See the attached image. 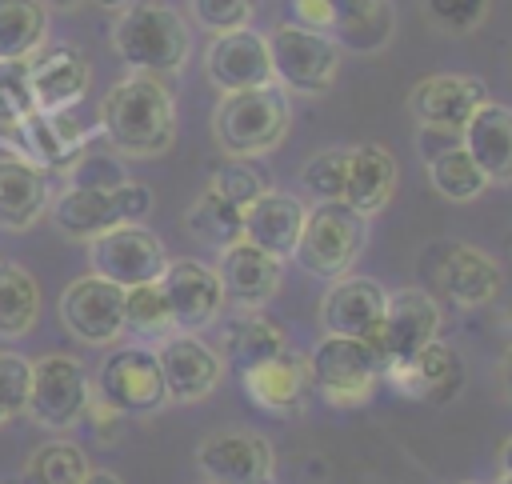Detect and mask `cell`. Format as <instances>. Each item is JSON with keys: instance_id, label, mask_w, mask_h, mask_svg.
Returning a JSON list of instances; mask_svg holds the SVG:
<instances>
[{"instance_id": "cell-2", "label": "cell", "mask_w": 512, "mask_h": 484, "mask_svg": "<svg viewBox=\"0 0 512 484\" xmlns=\"http://www.w3.org/2000/svg\"><path fill=\"white\" fill-rule=\"evenodd\" d=\"M108 40H112V52L132 72H148V76L180 72L192 52L188 20L176 8L156 0H132L128 8H120Z\"/></svg>"}, {"instance_id": "cell-22", "label": "cell", "mask_w": 512, "mask_h": 484, "mask_svg": "<svg viewBox=\"0 0 512 484\" xmlns=\"http://www.w3.org/2000/svg\"><path fill=\"white\" fill-rule=\"evenodd\" d=\"M244 392L256 408L276 412V416H296L304 412L308 396H312V372H308V356L284 348L272 360H260L252 368L240 372Z\"/></svg>"}, {"instance_id": "cell-32", "label": "cell", "mask_w": 512, "mask_h": 484, "mask_svg": "<svg viewBox=\"0 0 512 484\" xmlns=\"http://www.w3.org/2000/svg\"><path fill=\"white\" fill-rule=\"evenodd\" d=\"M184 228L208 244V248H232L236 240H244V208H236L232 200H224L212 184L192 200V208L184 212Z\"/></svg>"}, {"instance_id": "cell-42", "label": "cell", "mask_w": 512, "mask_h": 484, "mask_svg": "<svg viewBox=\"0 0 512 484\" xmlns=\"http://www.w3.org/2000/svg\"><path fill=\"white\" fill-rule=\"evenodd\" d=\"M212 188L224 196V200H232L236 208H248L268 184H264V176L248 164V160H236V156H228V164L212 176Z\"/></svg>"}, {"instance_id": "cell-3", "label": "cell", "mask_w": 512, "mask_h": 484, "mask_svg": "<svg viewBox=\"0 0 512 484\" xmlns=\"http://www.w3.org/2000/svg\"><path fill=\"white\" fill-rule=\"evenodd\" d=\"M288 124H292V104H288V92L280 84L224 92L216 112H212L216 144L236 160H252V156L272 152L288 136Z\"/></svg>"}, {"instance_id": "cell-9", "label": "cell", "mask_w": 512, "mask_h": 484, "mask_svg": "<svg viewBox=\"0 0 512 484\" xmlns=\"http://www.w3.org/2000/svg\"><path fill=\"white\" fill-rule=\"evenodd\" d=\"M88 400H92V380L76 356L48 352L32 360V388H28V408H24L32 424L64 432L80 424Z\"/></svg>"}, {"instance_id": "cell-30", "label": "cell", "mask_w": 512, "mask_h": 484, "mask_svg": "<svg viewBox=\"0 0 512 484\" xmlns=\"http://www.w3.org/2000/svg\"><path fill=\"white\" fill-rule=\"evenodd\" d=\"M288 348V332L280 320L264 316L260 308H236V316H228L224 332H220V352L224 360H232L240 372L260 364V360H272Z\"/></svg>"}, {"instance_id": "cell-1", "label": "cell", "mask_w": 512, "mask_h": 484, "mask_svg": "<svg viewBox=\"0 0 512 484\" xmlns=\"http://www.w3.org/2000/svg\"><path fill=\"white\" fill-rule=\"evenodd\" d=\"M100 136L120 156H160L176 140V100L160 76L128 72L100 100Z\"/></svg>"}, {"instance_id": "cell-13", "label": "cell", "mask_w": 512, "mask_h": 484, "mask_svg": "<svg viewBox=\"0 0 512 484\" xmlns=\"http://www.w3.org/2000/svg\"><path fill=\"white\" fill-rule=\"evenodd\" d=\"M60 320L80 344L108 348L124 336V288L88 272V276H80L64 288Z\"/></svg>"}, {"instance_id": "cell-31", "label": "cell", "mask_w": 512, "mask_h": 484, "mask_svg": "<svg viewBox=\"0 0 512 484\" xmlns=\"http://www.w3.org/2000/svg\"><path fill=\"white\" fill-rule=\"evenodd\" d=\"M36 316H40L36 276L16 260H0V336L4 340L28 336L36 328Z\"/></svg>"}, {"instance_id": "cell-18", "label": "cell", "mask_w": 512, "mask_h": 484, "mask_svg": "<svg viewBox=\"0 0 512 484\" xmlns=\"http://www.w3.org/2000/svg\"><path fill=\"white\" fill-rule=\"evenodd\" d=\"M12 132H16V144H20L44 172H68L72 160L88 148V140L100 132V124H96V128L80 124L76 108H60V112L36 108V112H28Z\"/></svg>"}, {"instance_id": "cell-6", "label": "cell", "mask_w": 512, "mask_h": 484, "mask_svg": "<svg viewBox=\"0 0 512 484\" xmlns=\"http://www.w3.org/2000/svg\"><path fill=\"white\" fill-rule=\"evenodd\" d=\"M312 392H320L332 408H360L372 400L384 364L360 336H328L308 352Z\"/></svg>"}, {"instance_id": "cell-10", "label": "cell", "mask_w": 512, "mask_h": 484, "mask_svg": "<svg viewBox=\"0 0 512 484\" xmlns=\"http://www.w3.org/2000/svg\"><path fill=\"white\" fill-rule=\"evenodd\" d=\"M196 464L208 484H276V448L248 428H216L200 440Z\"/></svg>"}, {"instance_id": "cell-16", "label": "cell", "mask_w": 512, "mask_h": 484, "mask_svg": "<svg viewBox=\"0 0 512 484\" xmlns=\"http://www.w3.org/2000/svg\"><path fill=\"white\" fill-rule=\"evenodd\" d=\"M396 396L404 400H428V404H448L456 400V392L464 388V360L456 356L452 344H444L440 336L432 344H424L416 356L396 360L384 368V376Z\"/></svg>"}, {"instance_id": "cell-33", "label": "cell", "mask_w": 512, "mask_h": 484, "mask_svg": "<svg viewBox=\"0 0 512 484\" xmlns=\"http://www.w3.org/2000/svg\"><path fill=\"white\" fill-rule=\"evenodd\" d=\"M48 36V8L40 0H0V60L32 56Z\"/></svg>"}, {"instance_id": "cell-34", "label": "cell", "mask_w": 512, "mask_h": 484, "mask_svg": "<svg viewBox=\"0 0 512 484\" xmlns=\"http://www.w3.org/2000/svg\"><path fill=\"white\" fill-rule=\"evenodd\" d=\"M124 332L140 336V344H160L164 336L176 332V320H172V308H168L160 280L124 288Z\"/></svg>"}, {"instance_id": "cell-17", "label": "cell", "mask_w": 512, "mask_h": 484, "mask_svg": "<svg viewBox=\"0 0 512 484\" xmlns=\"http://www.w3.org/2000/svg\"><path fill=\"white\" fill-rule=\"evenodd\" d=\"M204 72L220 92H244V88H264L272 80V52L268 36L256 28H232L220 32L208 52H204Z\"/></svg>"}, {"instance_id": "cell-36", "label": "cell", "mask_w": 512, "mask_h": 484, "mask_svg": "<svg viewBox=\"0 0 512 484\" xmlns=\"http://www.w3.org/2000/svg\"><path fill=\"white\" fill-rule=\"evenodd\" d=\"M88 468L92 464H88V456H84L80 444H72V440H48V444H40L28 456L20 484H80L88 476Z\"/></svg>"}, {"instance_id": "cell-54", "label": "cell", "mask_w": 512, "mask_h": 484, "mask_svg": "<svg viewBox=\"0 0 512 484\" xmlns=\"http://www.w3.org/2000/svg\"><path fill=\"white\" fill-rule=\"evenodd\" d=\"M0 484H8V480H0Z\"/></svg>"}, {"instance_id": "cell-37", "label": "cell", "mask_w": 512, "mask_h": 484, "mask_svg": "<svg viewBox=\"0 0 512 484\" xmlns=\"http://www.w3.org/2000/svg\"><path fill=\"white\" fill-rule=\"evenodd\" d=\"M344 176H348V148H324L300 168V184L316 204L344 200Z\"/></svg>"}, {"instance_id": "cell-11", "label": "cell", "mask_w": 512, "mask_h": 484, "mask_svg": "<svg viewBox=\"0 0 512 484\" xmlns=\"http://www.w3.org/2000/svg\"><path fill=\"white\" fill-rule=\"evenodd\" d=\"M88 264L96 276H104L120 288H136V284L164 276L168 252H164L160 236L148 232L144 224H120V228L88 240Z\"/></svg>"}, {"instance_id": "cell-29", "label": "cell", "mask_w": 512, "mask_h": 484, "mask_svg": "<svg viewBox=\"0 0 512 484\" xmlns=\"http://www.w3.org/2000/svg\"><path fill=\"white\" fill-rule=\"evenodd\" d=\"M396 192V160L384 144H356L348 148V176H344V204L372 216Z\"/></svg>"}, {"instance_id": "cell-51", "label": "cell", "mask_w": 512, "mask_h": 484, "mask_svg": "<svg viewBox=\"0 0 512 484\" xmlns=\"http://www.w3.org/2000/svg\"><path fill=\"white\" fill-rule=\"evenodd\" d=\"M496 484H512V476H496Z\"/></svg>"}, {"instance_id": "cell-15", "label": "cell", "mask_w": 512, "mask_h": 484, "mask_svg": "<svg viewBox=\"0 0 512 484\" xmlns=\"http://www.w3.org/2000/svg\"><path fill=\"white\" fill-rule=\"evenodd\" d=\"M160 288L168 296V308H172V320L180 332H200V328L216 324L224 312V288H220L216 268L200 264L192 256L168 260Z\"/></svg>"}, {"instance_id": "cell-28", "label": "cell", "mask_w": 512, "mask_h": 484, "mask_svg": "<svg viewBox=\"0 0 512 484\" xmlns=\"http://www.w3.org/2000/svg\"><path fill=\"white\" fill-rule=\"evenodd\" d=\"M332 24L328 36L340 44V52H384L396 36V8L392 0H328Z\"/></svg>"}, {"instance_id": "cell-19", "label": "cell", "mask_w": 512, "mask_h": 484, "mask_svg": "<svg viewBox=\"0 0 512 484\" xmlns=\"http://www.w3.org/2000/svg\"><path fill=\"white\" fill-rule=\"evenodd\" d=\"M428 268L436 296H448L460 308H480L500 292V268L476 244H436V260Z\"/></svg>"}, {"instance_id": "cell-40", "label": "cell", "mask_w": 512, "mask_h": 484, "mask_svg": "<svg viewBox=\"0 0 512 484\" xmlns=\"http://www.w3.org/2000/svg\"><path fill=\"white\" fill-rule=\"evenodd\" d=\"M188 8H192V20L204 32L220 36V32H232V28H248L260 0H188Z\"/></svg>"}, {"instance_id": "cell-4", "label": "cell", "mask_w": 512, "mask_h": 484, "mask_svg": "<svg viewBox=\"0 0 512 484\" xmlns=\"http://www.w3.org/2000/svg\"><path fill=\"white\" fill-rule=\"evenodd\" d=\"M364 244H368V216L344 200H320L304 216V232L292 260L320 280H340L360 260Z\"/></svg>"}, {"instance_id": "cell-50", "label": "cell", "mask_w": 512, "mask_h": 484, "mask_svg": "<svg viewBox=\"0 0 512 484\" xmlns=\"http://www.w3.org/2000/svg\"><path fill=\"white\" fill-rule=\"evenodd\" d=\"M44 8H60V12H68V8H76L80 0H40Z\"/></svg>"}, {"instance_id": "cell-8", "label": "cell", "mask_w": 512, "mask_h": 484, "mask_svg": "<svg viewBox=\"0 0 512 484\" xmlns=\"http://www.w3.org/2000/svg\"><path fill=\"white\" fill-rule=\"evenodd\" d=\"M268 52H272V80L284 92L324 96L340 76V44L328 32L280 24L268 36Z\"/></svg>"}, {"instance_id": "cell-20", "label": "cell", "mask_w": 512, "mask_h": 484, "mask_svg": "<svg viewBox=\"0 0 512 484\" xmlns=\"http://www.w3.org/2000/svg\"><path fill=\"white\" fill-rule=\"evenodd\" d=\"M48 200V172L16 140L0 136V224L24 232L44 216Z\"/></svg>"}, {"instance_id": "cell-7", "label": "cell", "mask_w": 512, "mask_h": 484, "mask_svg": "<svg viewBox=\"0 0 512 484\" xmlns=\"http://www.w3.org/2000/svg\"><path fill=\"white\" fill-rule=\"evenodd\" d=\"M152 208V192L144 184L120 188H64L52 196V224L68 240H96L120 224H140Z\"/></svg>"}, {"instance_id": "cell-25", "label": "cell", "mask_w": 512, "mask_h": 484, "mask_svg": "<svg viewBox=\"0 0 512 484\" xmlns=\"http://www.w3.org/2000/svg\"><path fill=\"white\" fill-rule=\"evenodd\" d=\"M304 200L284 188H264L248 208H244V240L272 252L276 260H292L300 232H304Z\"/></svg>"}, {"instance_id": "cell-23", "label": "cell", "mask_w": 512, "mask_h": 484, "mask_svg": "<svg viewBox=\"0 0 512 484\" xmlns=\"http://www.w3.org/2000/svg\"><path fill=\"white\" fill-rule=\"evenodd\" d=\"M484 100H488L484 80L480 76H460V72L424 76L408 92V108H412V116L420 124H428V128H452V132H460Z\"/></svg>"}, {"instance_id": "cell-12", "label": "cell", "mask_w": 512, "mask_h": 484, "mask_svg": "<svg viewBox=\"0 0 512 484\" xmlns=\"http://www.w3.org/2000/svg\"><path fill=\"white\" fill-rule=\"evenodd\" d=\"M436 336H440V304H436V296L424 292V288H400V292H388L384 320L368 336V344L380 356V364L388 368L396 360L416 356Z\"/></svg>"}, {"instance_id": "cell-24", "label": "cell", "mask_w": 512, "mask_h": 484, "mask_svg": "<svg viewBox=\"0 0 512 484\" xmlns=\"http://www.w3.org/2000/svg\"><path fill=\"white\" fill-rule=\"evenodd\" d=\"M216 276H220V288H224V304L264 308L280 292L284 260H276L272 252H264V248H256L248 240H236L232 248L220 252Z\"/></svg>"}, {"instance_id": "cell-53", "label": "cell", "mask_w": 512, "mask_h": 484, "mask_svg": "<svg viewBox=\"0 0 512 484\" xmlns=\"http://www.w3.org/2000/svg\"><path fill=\"white\" fill-rule=\"evenodd\" d=\"M460 484H480V480H460Z\"/></svg>"}, {"instance_id": "cell-41", "label": "cell", "mask_w": 512, "mask_h": 484, "mask_svg": "<svg viewBox=\"0 0 512 484\" xmlns=\"http://www.w3.org/2000/svg\"><path fill=\"white\" fill-rule=\"evenodd\" d=\"M32 388V360L20 352H0V412L12 420L28 408Z\"/></svg>"}, {"instance_id": "cell-46", "label": "cell", "mask_w": 512, "mask_h": 484, "mask_svg": "<svg viewBox=\"0 0 512 484\" xmlns=\"http://www.w3.org/2000/svg\"><path fill=\"white\" fill-rule=\"evenodd\" d=\"M500 388H504V396L512 400V344H508L504 356H500Z\"/></svg>"}, {"instance_id": "cell-26", "label": "cell", "mask_w": 512, "mask_h": 484, "mask_svg": "<svg viewBox=\"0 0 512 484\" xmlns=\"http://www.w3.org/2000/svg\"><path fill=\"white\" fill-rule=\"evenodd\" d=\"M28 72H32V96L36 108L44 112H60V108H76L88 92V60L68 48V44H52V48H36L28 56Z\"/></svg>"}, {"instance_id": "cell-39", "label": "cell", "mask_w": 512, "mask_h": 484, "mask_svg": "<svg viewBox=\"0 0 512 484\" xmlns=\"http://www.w3.org/2000/svg\"><path fill=\"white\" fill-rule=\"evenodd\" d=\"M64 176H68L72 188H120V184H128V168L120 164V156L88 152V148L72 160V168Z\"/></svg>"}, {"instance_id": "cell-21", "label": "cell", "mask_w": 512, "mask_h": 484, "mask_svg": "<svg viewBox=\"0 0 512 484\" xmlns=\"http://www.w3.org/2000/svg\"><path fill=\"white\" fill-rule=\"evenodd\" d=\"M388 308V288L372 276H340L320 300V328L328 336H360L368 340Z\"/></svg>"}, {"instance_id": "cell-5", "label": "cell", "mask_w": 512, "mask_h": 484, "mask_svg": "<svg viewBox=\"0 0 512 484\" xmlns=\"http://www.w3.org/2000/svg\"><path fill=\"white\" fill-rule=\"evenodd\" d=\"M96 396L116 408L124 420H148L156 412H164L168 388H164V372L156 360L152 344H120L100 360L96 372Z\"/></svg>"}, {"instance_id": "cell-49", "label": "cell", "mask_w": 512, "mask_h": 484, "mask_svg": "<svg viewBox=\"0 0 512 484\" xmlns=\"http://www.w3.org/2000/svg\"><path fill=\"white\" fill-rule=\"evenodd\" d=\"M96 8H104V12H120V8H128L132 0H92Z\"/></svg>"}, {"instance_id": "cell-14", "label": "cell", "mask_w": 512, "mask_h": 484, "mask_svg": "<svg viewBox=\"0 0 512 484\" xmlns=\"http://www.w3.org/2000/svg\"><path fill=\"white\" fill-rule=\"evenodd\" d=\"M156 360H160V372H164L168 400H176V404L204 400L224 380V356L212 344H204L196 332L164 336L156 344Z\"/></svg>"}, {"instance_id": "cell-35", "label": "cell", "mask_w": 512, "mask_h": 484, "mask_svg": "<svg viewBox=\"0 0 512 484\" xmlns=\"http://www.w3.org/2000/svg\"><path fill=\"white\" fill-rule=\"evenodd\" d=\"M428 180H432V192L452 200V204H468L488 188V176L476 168V160L464 152V144L428 160Z\"/></svg>"}, {"instance_id": "cell-52", "label": "cell", "mask_w": 512, "mask_h": 484, "mask_svg": "<svg viewBox=\"0 0 512 484\" xmlns=\"http://www.w3.org/2000/svg\"><path fill=\"white\" fill-rule=\"evenodd\" d=\"M0 424H8V416H4V412H0Z\"/></svg>"}, {"instance_id": "cell-44", "label": "cell", "mask_w": 512, "mask_h": 484, "mask_svg": "<svg viewBox=\"0 0 512 484\" xmlns=\"http://www.w3.org/2000/svg\"><path fill=\"white\" fill-rule=\"evenodd\" d=\"M288 8H292V24H300V28L328 32V24H332L328 0H288Z\"/></svg>"}, {"instance_id": "cell-43", "label": "cell", "mask_w": 512, "mask_h": 484, "mask_svg": "<svg viewBox=\"0 0 512 484\" xmlns=\"http://www.w3.org/2000/svg\"><path fill=\"white\" fill-rule=\"evenodd\" d=\"M428 20L444 32H472L488 16V0H424Z\"/></svg>"}, {"instance_id": "cell-47", "label": "cell", "mask_w": 512, "mask_h": 484, "mask_svg": "<svg viewBox=\"0 0 512 484\" xmlns=\"http://www.w3.org/2000/svg\"><path fill=\"white\" fill-rule=\"evenodd\" d=\"M80 484H124L116 472H104V468H88V476Z\"/></svg>"}, {"instance_id": "cell-48", "label": "cell", "mask_w": 512, "mask_h": 484, "mask_svg": "<svg viewBox=\"0 0 512 484\" xmlns=\"http://www.w3.org/2000/svg\"><path fill=\"white\" fill-rule=\"evenodd\" d=\"M500 476H512V436H508L504 448H500Z\"/></svg>"}, {"instance_id": "cell-38", "label": "cell", "mask_w": 512, "mask_h": 484, "mask_svg": "<svg viewBox=\"0 0 512 484\" xmlns=\"http://www.w3.org/2000/svg\"><path fill=\"white\" fill-rule=\"evenodd\" d=\"M28 112H36L28 56L24 60H0V124L16 128Z\"/></svg>"}, {"instance_id": "cell-45", "label": "cell", "mask_w": 512, "mask_h": 484, "mask_svg": "<svg viewBox=\"0 0 512 484\" xmlns=\"http://www.w3.org/2000/svg\"><path fill=\"white\" fill-rule=\"evenodd\" d=\"M456 144H460V132H452V128H428V124H420L416 148H420V160H424V164H428V160H436L440 152L456 148Z\"/></svg>"}, {"instance_id": "cell-27", "label": "cell", "mask_w": 512, "mask_h": 484, "mask_svg": "<svg viewBox=\"0 0 512 484\" xmlns=\"http://www.w3.org/2000/svg\"><path fill=\"white\" fill-rule=\"evenodd\" d=\"M464 152L488 176V184H512V108L484 100L460 128Z\"/></svg>"}]
</instances>
